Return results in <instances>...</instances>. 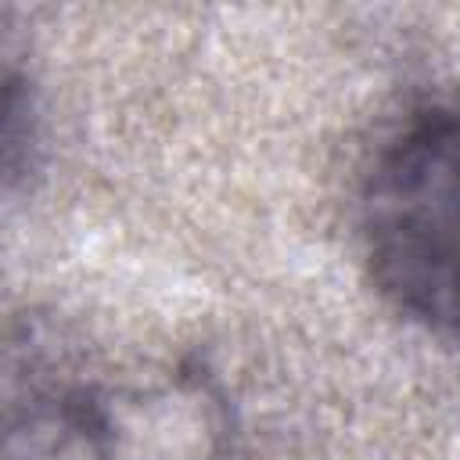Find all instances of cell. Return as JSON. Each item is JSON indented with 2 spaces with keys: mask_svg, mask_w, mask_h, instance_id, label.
<instances>
[{
  "mask_svg": "<svg viewBox=\"0 0 460 460\" xmlns=\"http://www.w3.org/2000/svg\"><path fill=\"white\" fill-rule=\"evenodd\" d=\"M36 158V108L29 79L0 54V183H14Z\"/></svg>",
  "mask_w": 460,
  "mask_h": 460,
  "instance_id": "obj_2",
  "label": "cell"
},
{
  "mask_svg": "<svg viewBox=\"0 0 460 460\" xmlns=\"http://www.w3.org/2000/svg\"><path fill=\"white\" fill-rule=\"evenodd\" d=\"M453 111H420L381 155L367 198V244L381 291L431 331H453Z\"/></svg>",
  "mask_w": 460,
  "mask_h": 460,
  "instance_id": "obj_1",
  "label": "cell"
}]
</instances>
